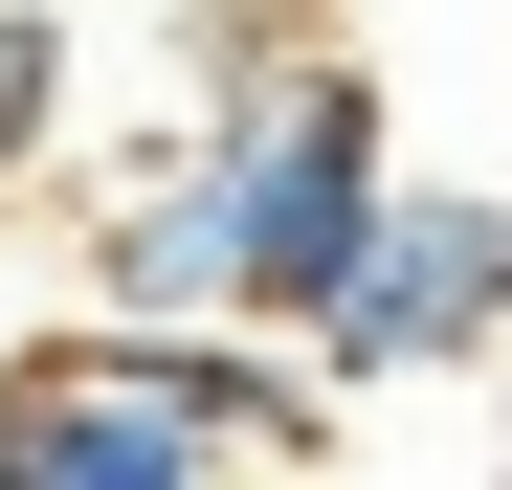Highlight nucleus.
I'll return each mask as SVG.
<instances>
[{
  "label": "nucleus",
  "instance_id": "nucleus-4",
  "mask_svg": "<svg viewBox=\"0 0 512 490\" xmlns=\"http://www.w3.org/2000/svg\"><path fill=\"white\" fill-rule=\"evenodd\" d=\"M112 312H223V156H156V201H112Z\"/></svg>",
  "mask_w": 512,
  "mask_h": 490
},
{
  "label": "nucleus",
  "instance_id": "nucleus-5",
  "mask_svg": "<svg viewBox=\"0 0 512 490\" xmlns=\"http://www.w3.org/2000/svg\"><path fill=\"white\" fill-rule=\"evenodd\" d=\"M45 90H67V45H45V23H0V156L45 134Z\"/></svg>",
  "mask_w": 512,
  "mask_h": 490
},
{
  "label": "nucleus",
  "instance_id": "nucleus-3",
  "mask_svg": "<svg viewBox=\"0 0 512 490\" xmlns=\"http://www.w3.org/2000/svg\"><path fill=\"white\" fill-rule=\"evenodd\" d=\"M0 490H223V424L134 335H67V357L0 379Z\"/></svg>",
  "mask_w": 512,
  "mask_h": 490
},
{
  "label": "nucleus",
  "instance_id": "nucleus-1",
  "mask_svg": "<svg viewBox=\"0 0 512 490\" xmlns=\"http://www.w3.org/2000/svg\"><path fill=\"white\" fill-rule=\"evenodd\" d=\"M201 156H223V312L312 335V290L357 268V223H379V179H401V156H379V67L312 45V67H268Z\"/></svg>",
  "mask_w": 512,
  "mask_h": 490
},
{
  "label": "nucleus",
  "instance_id": "nucleus-2",
  "mask_svg": "<svg viewBox=\"0 0 512 490\" xmlns=\"http://www.w3.org/2000/svg\"><path fill=\"white\" fill-rule=\"evenodd\" d=\"M512 335V201L490 179H379L357 268L312 290V379H446Z\"/></svg>",
  "mask_w": 512,
  "mask_h": 490
},
{
  "label": "nucleus",
  "instance_id": "nucleus-6",
  "mask_svg": "<svg viewBox=\"0 0 512 490\" xmlns=\"http://www.w3.org/2000/svg\"><path fill=\"white\" fill-rule=\"evenodd\" d=\"M179 23H201V0H179Z\"/></svg>",
  "mask_w": 512,
  "mask_h": 490
}]
</instances>
